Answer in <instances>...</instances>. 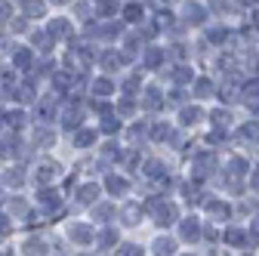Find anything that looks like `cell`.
<instances>
[{
    "label": "cell",
    "instance_id": "1",
    "mask_svg": "<svg viewBox=\"0 0 259 256\" xmlns=\"http://www.w3.org/2000/svg\"><path fill=\"white\" fill-rule=\"evenodd\" d=\"M50 34H53V40L59 44V47H65V44H71L74 37H77V22L68 16V13H50L44 22H40Z\"/></svg>",
    "mask_w": 259,
    "mask_h": 256
},
{
    "label": "cell",
    "instance_id": "2",
    "mask_svg": "<svg viewBox=\"0 0 259 256\" xmlns=\"http://www.w3.org/2000/svg\"><path fill=\"white\" fill-rule=\"evenodd\" d=\"M28 182H31V170L22 161H10L7 170H0V185L7 191H22Z\"/></svg>",
    "mask_w": 259,
    "mask_h": 256
},
{
    "label": "cell",
    "instance_id": "3",
    "mask_svg": "<svg viewBox=\"0 0 259 256\" xmlns=\"http://www.w3.org/2000/svg\"><path fill=\"white\" fill-rule=\"evenodd\" d=\"M59 179H62V167L53 157H37L34 167H31V182L34 185H59Z\"/></svg>",
    "mask_w": 259,
    "mask_h": 256
},
{
    "label": "cell",
    "instance_id": "4",
    "mask_svg": "<svg viewBox=\"0 0 259 256\" xmlns=\"http://www.w3.org/2000/svg\"><path fill=\"white\" fill-rule=\"evenodd\" d=\"M25 44L34 50L37 56H59V44L53 40V34L44 28V25H34L28 31V37H25Z\"/></svg>",
    "mask_w": 259,
    "mask_h": 256
},
{
    "label": "cell",
    "instance_id": "5",
    "mask_svg": "<svg viewBox=\"0 0 259 256\" xmlns=\"http://www.w3.org/2000/svg\"><path fill=\"white\" fill-rule=\"evenodd\" d=\"M62 235H65V241L74 244V247H90V244L96 241V232L90 229V222H83V219H71V222H65Z\"/></svg>",
    "mask_w": 259,
    "mask_h": 256
},
{
    "label": "cell",
    "instance_id": "6",
    "mask_svg": "<svg viewBox=\"0 0 259 256\" xmlns=\"http://www.w3.org/2000/svg\"><path fill=\"white\" fill-rule=\"evenodd\" d=\"M50 253H53V244L40 232H31L19 241V256H50Z\"/></svg>",
    "mask_w": 259,
    "mask_h": 256
},
{
    "label": "cell",
    "instance_id": "7",
    "mask_svg": "<svg viewBox=\"0 0 259 256\" xmlns=\"http://www.w3.org/2000/svg\"><path fill=\"white\" fill-rule=\"evenodd\" d=\"M16 13H19V16H25L28 22L40 25V22H44L53 10H50L47 0H16Z\"/></svg>",
    "mask_w": 259,
    "mask_h": 256
},
{
    "label": "cell",
    "instance_id": "8",
    "mask_svg": "<svg viewBox=\"0 0 259 256\" xmlns=\"http://www.w3.org/2000/svg\"><path fill=\"white\" fill-rule=\"evenodd\" d=\"M93 62H99V68L105 74H114V71H120L126 62H130V56L126 53H117V50H102V53H96Z\"/></svg>",
    "mask_w": 259,
    "mask_h": 256
},
{
    "label": "cell",
    "instance_id": "9",
    "mask_svg": "<svg viewBox=\"0 0 259 256\" xmlns=\"http://www.w3.org/2000/svg\"><path fill=\"white\" fill-rule=\"evenodd\" d=\"M99 185H96V182H80L77 188H74V201L80 204V207H93L96 201H99Z\"/></svg>",
    "mask_w": 259,
    "mask_h": 256
},
{
    "label": "cell",
    "instance_id": "10",
    "mask_svg": "<svg viewBox=\"0 0 259 256\" xmlns=\"http://www.w3.org/2000/svg\"><path fill=\"white\" fill-rule=\"evenodd\" d=\"M114 93V77L111 74H99L90 80V96L93 99H108V96Z\"/></svg>",
    "mask_w": 259,
    "mask_h": 256
},
{
    "label": "cell",
    "instance_id": "11",
    "mask_svg": "<svg viewBox=\"0 0 259 256\" xmlns=\"http://www.w3.org/2000/svg\"><path fill=\"white\" fill-rule=\"evenodd\" d=\"M96 136H99V133H96V130H90V126H80V130H74L71 133V142H74V148H93L96 145Z\"/></svg>",
    "mask_w": 259,
    "mask_h": 256
},
{
    "label": "cell",
    "instance_id": "12",
    "mask_svg": "<svg viewBox=\"0 0 259 256\" xmlns=\"http://www.w3.org/2000/svg\"><path fill=\"white\" fill-rule=\"evenodd\" d=\"M105 188L111 191V195H126V188H130V185H126L123 176H114V173H111V176L105 179Z\"/></svg>",
    "mask_w": 259,
    "mask_h": 256
},
{
    "label": "cell",
    "instance_id": "13",
    "mask_svg": "<svg viewBox=\"0 0 259 256\" xmlns=\"http://www.w3.org/2000/svg\"><path fill=\"white\" fill-rule=\"evenodd\" d=\"M96 241H99L102 250H111V247L117 244V232H114V229H102L99 235H96Z\"/></svg>",
    "mask_w": 259,
    "mask_h": 256
},
{
    "label": "cell",
    "instance_id": "14",
    "mask_svg": "<svg viewBox=\"0 0 259 256\" xmlns=\"http://www.w3.org/2000/svg\"><path fill=\"white\" fill-rule=\"evenodd\" d=\"M111 213H114V207H111V204H93V210H90V216H93L96 222H105Z\"/></svg>",
    "mask_w": 259,
    "mask_h": 256
},
{
    "label": "cell",
    "instance_id": "15",
    "mask_svg": "<svg viewBox=\"0 0 259 256\" xmlns=\"http://www.w3.org/2000/svg\"><path fill=\"white\" fill-rule=\"evenodd\" d=\"M198 235H201L198 222H194V219H185V222H182V241H198Z\"/></svg>",
    "mask_w": 259,
    "mask_h": 256
},
{
    "label": "cell",
    "instance_id": "16",
    "mask_svg": "<svg viewBox=\"0 0 259 256\" xmlns=\"http://www.w3.org/2000/svg\"><path fill=\"white\" fill-rule=\"evenodd\" d=\"M173 247H176V244H173L170 238H157V241H154V253H157V256H173Z\"/></svg>",
    "mask_w": 259,
    "mask_h": 256
},
{
    "label": "cell",
    "instance_id": "17",
    "mask_svg": "<svg viewBox=\"0 0 259 256\" xmlns=\"http://www.w3.org/2000/svg\"><path fill=\"white\" fill-rule=\"evenodd\" d=\"M99 130H102V133H117V130H120V120H117V114H105Z\"/></svg>",
    "mask_w": 259,
    "mask_h": 256
},
{
    "label": "cell",
    "instance_id": "18",
    "mask_svg": "<svg viewBox=\"0 0 259 256\" xmlns=\"http://www.w3.org/2000/svg\"><path fill=\"white\" fill-rule=\"evenodd\" d=\"M142 19V7L139 4H126L123 7V22H139Z\"/></svg>",
    "mask_w": 259,
    "mask_h": 256
},
{
    "label": "cell",
    "instance_id": "19",
    "mask_svg": "<svg viewBox=\"0 0 259 256\" xmlns=\"http://www.w3.org/2000/svg\"><path fill=\"white\" fill-rule=\"evenodd\" d=\"M185 19L201 22V19H204V10H201V7H194V4H188V7H185Z\"/></svg>",
    "mask_w": 259,
    "mask_h": 256
},
{
    "label": "cell",
    "instance_id": "20",
    "mask_svg": "<svg viewBox=\"0 0 259 256\" xmlns=\"http://www.w3.org/2000/svg\"><path fill=\"white\" fill-rule=\"evenodd\" d=\"M123 219H126V226H136V219H139V207H136V204H130V207L123 210Z\"/></svg>",
    "mask_w": 259,
    "mask_h": 256
},
{
    "label": "cell",
    "instance_id": "21",
    "mask_svg": "<svg viewBox=\"0 0 259 256\" xmlns=\"http://www.w3.org/2000/svg\"><path fill=\"white\" fill-rule=\"evenodd\" d=\"M47 4H50V10H53V13H65V10L74 4V0H47Z\"/></svg>",
    "mask_w": 259,
    "mask_h": 256
},
{
    "label": "cell",
    "instance_id": "22",
    "mask_svg": "<svg viewBox=\"0 0 259 256\" xmlns=\"http://www.w3.org/2000/svg\"><path fill=\"white\" fill-rule=\"evenodd\" d=\"M145 105H148V108H157V105H160V93H157L154 87L145 93Z\"/></svg>",
    "mask_w": 259,
    "mask_h": 256
},
{
    "label": "cell",
    "instance_id": "23",
    "mask_svg": "<svg viewBox=\"0 0 259 256\" xmlns=\"http://www.w3.org/2000/svg\"><path fill=\"white\" fill-rule=\"evenodd\" d=\"M225 241H229V244H244V232L241 229H229V232H225Z\"/></svg>",
    "mask_w": 259,
    "mask_h": 256
},
{
    "label": "cell",
    "instance_id": "24",
    "mask_svg": "<svg viewBox=\"0 0 259 256\" xmlns=\"http://www.w3.org/2000/svg\"><path fill=\"white\" fill-rule=\"evenodd\" d=\"M133 108H136V105H133V99H130V96H126V99H120V105H117L120 114H133Z\"/></svg>",
    "mask_w": 259,
    "mask_h": 256
},
{
    "label": "cell",
    "instance_id": "25",
    "mask_svg": "<svg viewBox=\"0 0 259 256\" xmlns=\"http://www.w3.org/2000/svg\"><path fill=\"white\" fill-rule=\"evenodd\" d=\"M241 133H244L247 139H256V136H259V123H256V120H253V123H247V126H244Z\"/></svg>",
    "mask_w": 259,
    "mask_h": 256
},
{
    "label": "cell",
    "instance_id": "26",
    "mask_svg": "<svg viewBox=\"0 0 259 256\" xmlns=\"http://www.w3.org/2000/svg\"><path fill=\"white\" fill-rule=\"evenodd\" d=\"M207 37H210V40H216V44H222V40H225V31H222V28H216V31L210 28V31H207Z\"/></svg>",
    "mask_w": 259,
    "mask_h": 256
},
{
    "label": "cell",
    "instance_id": "27",
    "mask_svg": "<svg viewBox=\"0 0 259 256\" xmlns=\"http://www.w3.org/2000/svg\"><path fill=\"white\" fill-rule=\"evenodd\" d=\"M185 80H191V71L179 65V68H176V83H185Z\"/></svg>",
    "mask_w": 259,
    "mask_h": 256
},
{
    "label": "cell",
    "instance_id": "28",
    "mask_svg": "<svg viewBox=\"0 0 259 256\" xmlns=\"http://www.w3.org/2000/svg\"><path fill=\"white\" fill-rule=\"evenodd\" d=\"M198 117H201L198 108H185V111H182V120H185V123H188V120H198Z\"/></svg>",
    "mask_w": 259,
    "mask_h": 256
},
{
    "label": "cell",
    "instance_id": "29",
    "mask_svg": "<svg viewBox=\"0 0 259 256\" xmlns=\"http://www.w3.org/2000/svg\"><path fill=\"white\" fill-rule=\"evenodd\" d=\"M194 93H198V96H207V93H210V80H198V87H194Z\"/></svg>",
    "mask_w": 259,
    "mask_h": 256
},
{
    "label": "cell",
    "instance_id": "30",
    "mask_svg": "<svg viewBox=\"0 0 259 256\" xmlns=\"http://www.w3.org/2000/svg\"><path fill=\"white\" fill-rule=\"evenodd\" d=\"M213 120H216V126H225V123H229V114H225V111H216Z\"/></svg>",
    "mask_w": 259,
    "mask_h": 256
},
{
    "label": "cell",
    "instance_id": "31",
    "mask_svg": "<svg viewBox=\"0 0 259 256\" xmlns=\"http://www.w3.org/2000/svg\"><path fill=\"white\" fill-rule=\"evenodd\" d=\"M145 62H148V65H157V62H160V53H157V50H151V53L145 56Z\"/></svg>",
    "mask_w": 259,
    "mask_h": 256
},
{
    "label": "cell",
    "instance_id": "32",
    "mask_svg": "<svg viewBox=\"0 0 259 256\" xmlns=\"http://www.w3.org/2000/svg\"><path fill=\"white\" fill-rule=\"evenodd\" d=\"M148 176H160V164H157V161L148 164Z\"/></svg>",
    "mask_w": 259,
    "mask_h": 256
},
{
    "label": "cell",
    "instance_id": "33",
    "mask_svg": "<svg viewBox=\"0 0 259 256\" xmlns=\"http://www.w3.org/2000/svg\"><path fill=\"white\" fill-rule=\"evenodd\" d=\"M120 256H136V247H133V244H123V250H120Z\"/></svg>",
    "mask_w": 259,
    "mask_h": 256
},
{
    "label": "cell",
    "instance_id": "34",
    "mask_svg": "<svg viewBox=\"0 0 259 256\" xmlns=\"http://www.w3.org/2000/svg\"><path fill=\"white\" fill-rule=\"evenodd\" d=\"M210 7H216L219 13H225V10H229V4H225V0H216V4H210Z\"/></svg>",
    "mask_w": 259,
    "mask_h": 256
},
{
    "label": "cell",
    "instance_id": "35",
    "mask_svg": "<svg viewBox=\"0 0 259 256\" xmlns=\"http://www.w3.org/2000/svg\"><path fill=\"white\" fill-rule=\"evenodd\" d=\"M253 232H256V235H259V216H256V219H253Z\"/></svg>",
    "mask_w": 259,
    "mask_h": 256
},
{
    "label": "cell",
    "instance_id": "36",
    "mask_svg": "<svg viewBox=\"0 0 259 256\" xmlns=\"http://www.w3.org/2000/svg\"><path fill=\"white\" fill-rule=\"evenodd\" d=\"M0 256H16V250H0Z\"/></svg>",
    "mask_w": 259,
    "mask_h": 256
},
{
    "label": "cell",
    "instance_id": "37",
    "mask_svg": "<svg viewBox=\"0 0 259 256\" xmlns=\"http://www.w3.org/2000/svg\"><path fill=\"white\" fill-rule=\"evenodd\" d=\"M4 65H7V59H4V53H0V71H4Z\"/></svg>",
    "mask_w": 259,
    "mask_h": 256
},
{
    "label": "cell",
    "instance_id": "38",
    "mask_svg": "<svg viewBox=\"0 0 259 256\" xmlns=\"http://www.w3.org/2000/svg\"><path fill=\"white\" fill-rule=\"evenodd\" d=\"M253 188H256V191H259V176H256V179H253Z\"/></svg>",
    "mask_w": 259,
    "mask_h": 256
},
{
    "label": "cell",
    "instance_id": "39",
    "mask_svg": "<svg viewBox=\"0 0 259 256\" xmlns=\"http://www.w3.org/2000/svg\"><path fill=\"white\" fill-rule=\"evenodd\" d=\"M77 256H90V253H77Z\"/></svg>",
    "mask_w": 259,
    "mask_h": 256
},
{
    "label": "cell",
    "instance_id": "40",
    "mask_svg": "<svg viewBox=\"0 0 259 256\" xmlns=\"http://www.w3.org/2000/svg\"><path fill=\"white\" fill-rule=\"evenodd\" d=\"M90 4H99V0H90Z\"/></svg>",
    "mask_w": 259,
    "mask_h": 256
}]
</instances>
